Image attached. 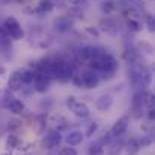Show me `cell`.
<instances>
[{"mask_svg":"<svg viewBox=\"0 0 155 155\" xmlns=\"http://www.w3.org/2000/svg\"><path fill=\"white\" fill-rule=\"evenodd\" d=\"M89 65H91V69H92L94 72H97L98 75H101L103 78L113 77V74H114L116 69H117V62H116V59H114L111 54H108V53H104L101 57L91 60ZM101 77H100V78H101Z\"/></svg>","mask_w":155,"mask_h":155,"instance_id":"6da1fadb","label":"cell"},{"mask_svg":"<svg viewBox=\"0 0 155 155\" xmlns=\"http://www.w3.org/2000/svg\"><path fill=\"white\" fill-rule=\"evenodd\" d=\"M3 27L6 29L9 38H12V39H15V41H17V39H21V38L24 36V32H23V29H21V24H20L14 17L6 18Z\"/></svg>","mask_w":155,"mask_h":155,"instance_id":"7a4b0ae2","label":"cell"},{"mask_svg":"<svg viewBox=\"0 0 155 155\" xmlns=\"http://www.w3.org/2000/svg\"><path fill=\"white\" fill-rule=\"evenodd\" d=\"M81 78V89H94L100 84V75L94 71H86L83 74H80Z\"/></svg>","mask_w":155,"mask_h":155,"instance_id":"3957f363","label":"cell"},{"mask_svg":"<svg viewBox=\"0 0 155 155\" xmlns=\"http://www.w3.org/2000/svg\"><path fill=\"white\" fill-rule=\"evenodd\" d=\"M151 92L148 91H137L133 97V110L136 111V117H140V111L145 108V103H146V98Z\"/></svg>","mask_w":155,"mask_h":155,"instance_id":"277c9868","label":"cell"},{"mask_svg":"<svg viewBox=\"0 0 155 155\" xmlns=\"http://www.w3.org/2000/svg\"><path fill=\"white\" fill-rule=\"evenodd\" d=\"M72 26H74V21H72V18H69L68 15H60V17H57V18L53 21V27H54V30H57L59 33H65V32L71 30Z\"/></svg>","mask_w":155,"mask_h":155,"instance_id":"5b68a950","label":"cell"},{"mask_svg":"<svg viewBox=\"0 0 155 155\" xmlns=\"http://www.w3.org/2000/svg\"><path fill=\"white\" fill-rule=\"evenodd\" d=\"M128 125H130V117L127 114L122 116V117H119L114 122V125H113V128L110 131L111 137H120V136H124L127 133V130H128Z\"/></svg>","mask_w":155,"mask_h":155,"instance_id":"8992f818","label":"cell"},{"mask_svg":"<svg viewBox=\"0 0 155 155\" xmlns=\"http://www.w3.org/2000/svg\"><path fill=\"white\" fill-rule=\"evenodd\" d=\"M60 142H62L60 133H59V131H51V133H48V134L44 137L42 146H44L45 149H54V148H57V146L60 145Z\"/></svg>","mask_w":155,"mask_h":155,"instance_id":"52a82bcc","label":"cell"},{"mask_svg":"<svg viewBox=\"0 0 155 155\" xmlns=\"http://www.w3.org/2000/svg\"><path fill=\"white\" fill-rule=\"evenodd\" d=\"M48 89H50V80L47 77L35 72V91L39 92V94H44Z\"/></svg>","mask_w":155,"mask_h":155,"instance_id":"ba28073f","label":"cell"},{"mask_svg":"<svg viewBox=\"0 0 155 155\" xmlns=\"http://www.w3.org/2000/svg\"><path fill=\"white\" fill-rule=\"evenodd\" d=\"M9 92H18L20 89H23V81H21V77H20V72H14L9 80H8V87H6Z\"/></svg>","mask_w":155,"mask_h":155,"instance_id":"9c48e42d","label":"cell"},{"mask_svg":"<svg viewBox=\"0 0 155 155\" xmlns=\"http://www.w3.org/2000/svg\"><path fill=\"white\" fill-rule=\"evenodd\" d=\"M74 60L77 63H89L91 60V47H81L74 51Z\"/></svg>","mask_w":155,"mask_h":155,"instance_id":"30bf717a","label":"cell"},{"mask_svg":"<svg viewBox=\"0 0 155 155\" xmlns=\"http://www.w3.org/2000/svg\"><path fill=\"white\" fill-rule=\"evenodd\" d=\"M71 110H72V113H74L77 117H81V119L89 117V114H91V108L87 107V104L81 103V101H77V103L72 105Z\"/></svg>","mask_w":155,"mask_h":155,"instance_id":"8fae6325","label":"cell"},{"mask_svg":"<svg viewBox=\"0 0 155 155\" xmlns=\"http://www.w3.org/2000/svg\"><path fill=\"white\" fill-rule=\"evenodd\" d=\"M101 29H103L105 33H110V35H116L117 33V23L111 18H105V20H101L100 23Z\"/></svg>","mask_w":155,"mask_h":155,"instance_id":"7c38bea8","label":"cell"},{"mask_svg":"<svg viewBox=\"0 0 155 155\" xmlns=\"http://www.w3.org/2000/svg\"><path fill=\"white\" fill-rule=\"evenodd\" d=\"M83 139H84V134L81 133V131H71L68 136H66V143H68V146H77V145H80L81 142H83Z\"/></svg>","mask_w":155,"mask_h":155,"instance_id":"4fadbf2b","label":"cell"},{"mask_svg":"<svg viewBox=\"0 0 155 155\" xmlns=\"http://www.w3.org/2000/svg\"><path fill=\"white\" fill-rule=\"evenodd\" d=\"M97 108L98 110H101V111H105V110H108L111 105H113V100H111V97L110 95H101L98 100H97Z\"/></svg>","mask_w":155,"mask_h":155,"instance_id":"5bb4252c","label":"cell"},{"mask_svg":"<svg viewBox=\"0 0 155 155\" xmlns=\"http://www.w3.org/2000/svg\"><path fill=\"white\" fill-rule=\"evenodd\" d=\"M53 8H54V3H53L51 0H41L38 3L35 12L36 14H48V12L53 11Z\"/></svg>","mask_w":155,"mask_h":155,"instance_id":"9a60e30c","label":"cell"},{"mask_svg":"<svg viewBox=\"0 0 155 155\" xmlns=\"http://www.w3.org/2000/svg\"><path fill=\"white\" fill-rule=\"evenodd\" d=\"M18 72H20L23 84H30V83L35 81V71H32V69H21Z\"/></svg>","mask_w":155,"mask_h":155,"instance_id":"2e32d148","label":"cell"},{"mask_svg":"<svg viewBox=\"0 0 155 155\" xmlns=\"http://www.w3.org/2000/svg\"><path fill=\"white\" fill-rule=\"evenodd\" d=\"M6 108H9V111L14 113V114H21V113L24 111V104L21 103L20 100H15V98H14Z\"/></svg>","mask_w":155,"mask_h":155,"instance_id":"e0dca14e","label":"cell"},{"mask_svg":"<svg viewBox=\"0 0 155 155\" xmlns=\"http://www.w3.org/2000/svg\"><path fill=\"white\" fill-rule=\"evenodd\" d=\"M14 100V97H12V92H9L8 89H3V91H0V105L2 107H8L9 103Z\"/></svg>","mask_w":155,"mask_h":155,"instance_id":"ac0fdd59","label":"cell"},{"mask_svg":"<svg viewBox=\"0 0 155 155\" xmlns=\"http://www.w3.org/2000/svg\"><path fill=\"white\" fill-rule=\"evenodd\" d=\"M127 149H128V154L136 155V152H139V151L142 149L140 140H139V139H131V140L127 143Z\"/></svg>","mask_w":155,"mask_h":155,"instance_id":"d6986e66","label":"cell"},{"mask_svg":"<svg viewBox=\"0 0 155 155\" xmlns=\"http://www.w3.org/2000/svg\"><path fill=\"white\" fill-rule=\"evenodd\" d=\"M87 155H105V151H104V148L98 143V142H95V143L89 145V148H87Z\"/></svg>","mask_w":155,"mask_h":155,"instance_id":"ffe728a7","label":"cell"},{"mask_svg":"<svg viewBox=\"0 0 155 155\" xmlns=\"http://www.w3.org/2000/svg\"><path fill=\"white\" fill-rule=\"evenodd\" d=\"M114 9H116V3L113 0H103L101 2V11H103L105 15L111 14Z\"/></svg>","mask_w":155,"mask_h":155,"instance_id":"44dd1931","label":"cell"},{"mask_svg":"<svg viewBox=\"0 0 155 155\" xmlns=\"http://www.w3.org/2000/svg\"><path fill=\"white\" fill-rule=\"evenodd\" d=\"M122 148H124V143H110V148H108V155H119L120 154V151H122Z\"/></svg>","mask_w":155,"mask_h":155,"instance_id":"7402d4cb","label":"cell"},{"mask_svg":"<svg viewBox=\"0 0 155 155\" xmlns=\"http://www.w3.org/2000/svg\"><path fill=\"white\" fill-rule=\"evenodd\" d=\"M6 145H8V148H18L20 139H18L15 134H9V136H8V140H6Z\"/></svg>","mask_w":155,"mask_h":155,"instance_id":"603a6c76","label":"cell"},{"mask_svg":"<svg viewBox=\"0 0 155 155\" xmlns=\"http://www.w3.org/2000/svg\"><path fill=\"white\" fill-rule=\"evenodd\" d=\"M98 143L103 146V148H105V146H108L110 143H111V134L110 133H104V136L98 140Z\"/></svg>","mask_w":155,"mask_h":155,"instance_id":"cb8c5ba5","label":"cell"},{"mask_svg":"<svg viewBox=\"0 0 155 155\" xmlns=\"http://www.w3.org/2000/svg\"><path fill=\"white\" fill-rule=\"evenodd\" d=\"M128 29L133 30V32H140L142 30V26L139 21H134V20H128Z\"/></svg>","mask_w":155,"mask_h":155,"instance_id":"d4e9b609","label":"cell"},{"mask_svg":"<svg viewBox=\"0 0 155 155\" xmlns=\"http://www.w3.org/2000/svg\"><path fill=\"white\" fill-rule=\"evenodd\" d=\"M83 15V11L80 9V8H75V6H72L69 11H68V17L71 18V17H81Z\"/></svg>","mask_w":155,"mask_h":155,"instance_id":"484cf974","label":"cell"},{"mask_svg":"<svg viewBox=\"0 0 155 155\" xmlns=\"http://www.w3.org/2000/svg\"><path fill=\"white\" fill-rule=\"evenodd\" d=\"M59 155H78V154H77V151L72 146H66V148H62L60 149Z\"/></svg>","mask_w":155,"mask_h":155,"instance_id":"4316f807","label":"cell"},{"mask_svg":"<svg viewBox=\"0 0 155 155\" xmlns=\"http://www.w3.org/2000/svg\"><path fill=\"white\" fill-rule=\"evenodd\" d=\"M97 130H98V124H97V122H92V124L89 125L87 131H86V137H92V136L97 133Z\"/></svg>","mask_w":155,"mask_h":155,"instance_id":"83f0119b","label":"cell"},{"mask_svg":"<svg viewBox=\"0 0 155 155\" xmlns=\"http://www.w3.org/2000/svg\"><path fill=\"white\" fill-rule=\"evenodd\" d=\"M146 24H148V27H149V30H151V32H154V27H155V20H154V17H152L151 14H148V15H146Z\"/></svg>","mask_w":155,"mask_h":155,"instance_id":"f1b7e54d","label":"cell"},{"mask_svg":"<svg viewBox=\"0 0 155 155\" xmlns=\"http://www.w3.org/2000/svg\"><path fill=\"white\" fill-rule=\"evenodd\" d=\"M139 47H140V50H142V48H145V53H148V54H151V53L154 51V50H152V47H151V44H148V42H140V44H139Z\"/></svg>","mask_w":155,"mask_h":155,"instance_id":"f546056e","label":"cell"},{"mask_svg":"<svg viewBox=\"0 0 155 155\" xmlns=\"http://www.w3.org/2000/svg\"><path fill=\"white\" fill-rule=\"evenodd\" d=\"M68 3H71V5H72V6H75V8H80V6L86 5V3H87V0H68Z\"/></svg>","mask_w":155,"mask_h":155,"instance_id":"4dcf8cb0","label":"cell"},{"mask_svg":"<svg viewBox=\"0 0 155 155\" xmlns=\"http://www.w3.org/2000/svg\"><path fill=\"white\" fill-rule=\"evenodd\" d=\"M86 33L91 36H95V38H98V35H100V32L95 27H86Z\"/></svg>","mask_w":155,"mask_h":155,"instance_id":"1f68e13d","label":"cell"},{"mask_svg":"<svg viewBox=\"0 0 155 155\" xmlns=\"http://www.w3.org/2000/svg\"><path fill=\"white\" fill-rule=\"evenodd\" d=\"M75 103H77L75 97H72V95H71V97H68V98H66V105H68L69 108H72V105H74Z\"/></svg>","mask_w":155,"mask_h":155,"instance_id":"d6a6232c","label":"cell"},{"mask_svg":"<svg viewBox=\"0 0 155 155\" xmlns=\"http://www.w3.org/2000/svg\"><path fill=\"white\" fill-rule=\"evenodd\" d=\"M3 72H5V68H3V66H0V75H2Z\"/></svg>","mask_w":155,"mask_h":155,"instance_id":"836d02e7","label":"cell"},{"mask_svg":"<svg viewBox=\"0 0 155 155\" xmlns=\"http://www.w3.org/2000/svg\"><path fill=\"white\" fill-rule=\"evenodd\" d=\"M128 155H133V154H128Z\"/></svg>","mask_w":155,"mask_h":155,"instance_id":"e575fe53","label":"cell"}]
</instances>
